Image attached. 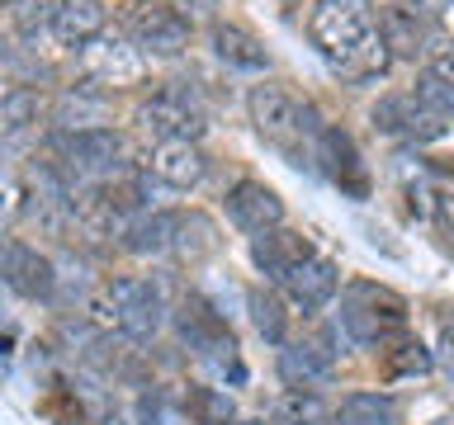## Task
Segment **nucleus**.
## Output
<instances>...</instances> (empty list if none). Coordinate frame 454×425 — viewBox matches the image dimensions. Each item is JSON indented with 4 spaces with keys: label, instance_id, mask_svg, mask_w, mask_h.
<instances>
[{
    "label": "nucleus",
    "instance_id": "f257e3e1",
    "mask_svg": "<svg viewBox=\"0 0 454 425\" xmlns=\"http://www.w3.org/2000/svg\"><path fill=\"white\" fill-rule=\"evenodd\" d=\"M308 38L322 52V62L336 66L350 81H379L393 62L383 38H379L374 5L369 0H312Z\"/></svg>",
    "mask_w": 454,
    "mask_h": 425
},
{
    "label": "nucleus",
    "instance_id": "f03ea898",
    "mask_svg": "<svg viewBox=\"0 0 454 425\" xmlns=\"http://www.w3.org/2000/svg\"><path fill=\"white\" fill-rule=\"evenodd\" d=\"M247 113H251L255 133H261L270 147L289 151L298 166H303V156H312V142H317V133L326 128L322 113H317V104H312V99H303V95H294L289 85H279V81L251 85Z\"/></svg>",
    "mask_w": 454,
    "mask_h": 425
},
{
    "label": "nucleus",
    "instance_id": "7ed1b4c3",
    "mask_svg": "<svg viewBox=\"0 0 454 425\" xmlns=\"http://www.w3.org/2000/svg\"><path fill=\"white\" fill-rule=\"evenodd\" d=\"M90 317L105 326V331H119L123 340H137V345H147L156 340V331L166 326L170 307H166V293L161 283L152 279H105L99 289L90 293Z\"/></svg>",
    "mask_w": 454,
    "mask_h": 425
},
{
    "label": "nucleus",
    "instance_id": "20e7f679",
    "mask_svg": "<svg viewBox=\"0 0 454 425\" xmlns=\"http://www.w3.org/2000/svg\"><path fill=\"white\" fill-rule=\"evenodd\" d=\"M403 326H407V303L393 289H379V283H350L346 298H340L336 331L355 350L388 345Z\"/></svg>",
    "mask_w": 454,
    "mask_h": 425
},
{
    "label": "nucleus",
    "instance_id": "39448f33",
    "mask_svg": "<svg viewBox=\"0 0 454 425\" xmlns=\"http://www.w3.org/2000/svg\"><path fill=\"white\" fill-rule=\"evenodd\" d=\"M57 170L71 180V189L81 184H105L123 170V137L114 128H81V133H57L52 137Z\"/></svg>",
    "mask_w": 454,
    "mask_h": 425
},
{
    "label": "nucleus",
    "instance_id": "423d86ee",
    "mask_svg": "<svg viewBox=\"0 0 454 425\" xmlns=\"http://www.w3.org/2000/svg\"><path fill=\"white\" fill-rule=\"evenodd\" d=\"M137 123L147 128V133H156L161 142H170V137L199 142V137H204V128H208V113H204V104L194 99L190 85L166 81V85H156V90L142 99Z\"/></svg>",
    "mask_w": 454,
    "mask_h": 425
},
{
    "label": "nucleus",
    "instance_id": "0eeeda50",
    "mask_svg": "<svg viewBox=\"0 0 454 425\" xmlns=\"http://www.w3.org/2000/svg\"><path fill=\"white\" fill-rule=\"evenodd\" d=\"M123 34L142 57H180L194 38V24L166 0H133V10L123 14Z\"/></svg>",
    "mask_w": 454,
    "mask_h": 425
},
{
    "label": "nucleus",
    "instance_id": "6e6552de",
    "mask_svg": "<svg viewBox=\"0 0 454 425\" xmlns=\"http://www.w3.org/2000/svg\"><path fill=\"white\" fill-rule=\"evenodd\" d=\"M76 62L85 71V81L95 85V90H123V85H137L147 76V57L133 48V38L119 34V28H105L99 38H90L85 48L76 52Z\"/></svg>",
    "mask_w": 454,
    "mask_h": 425
},
{
    "label": "nucleus",
    "instance_id": "1a4fd4ad",
    "mask_svg": "<svg viewBox=\"0 0 454 425\" xmlns=\"http://www.w3.org/2000/svg\"><path fill=\"white\" fill-rule=\"evenodd\" d=\"M170 321H176V336L199 354V359L223 364V368H227V364L241 368V364H237V340H232V331H227V321H223L199 293L184 298V303L170 312Z\"/></svg>",
    "mask_w": 454,
    "mask_h": 425
},
{
    "label": "nucleus",
    "instance_id": "9d476101",
    "mask_svg": "<svg viewBox=\"0 0 454 425\" xmlns=\"http://www.w3.org/2000/svg\"><path fill=\"white\" fill-rule=\"evenodd\" d=\"M340 345V331H336V321L332 326H322L312 340H284L279 345V378L289 382V388H312V382H326L332 378V368H336V350Z\"/></svg>",
    "mask_w": 454,
    "mask_h": 425
},
{
    "label": "nucleus",
    "instance_id": "9b49d317",
    "mask_svg": "<svg viewBox=\"0 0 454 425\" xmlns=\"http://www.w3.org/2000/svg\"><path fill=\"white\" fill-rule=\"evenodd\" d=\"M0 279H5L20 298H43V303H48L57 293V265L38 246L14 241V236L0 241Z\"/></svg>",
    "mask_w": 454,
    "mask_h": 425
},
{
    "label": "nucleus",
    "instance_id": "f8f14e48",
    "mask_svg": "<svg viewBox=\"0 0 454 425\" xmlns=\"http://www.w3.org/2000/svg\"><path fill=\"white\" fill-rule=\"evenodd\" d=\"M312 161H322L326 180L340 184L346 194L355 198L369 194V166L360 161V147H355V137L346 128H322L317 142H312Z\"/></svg>",
    "mask_w": 454,
    "mask_h": 425
},
{
    "label": "nucleus",
    "instance_id": "ddd939ff",
    "mask_svg": "<svg viewBox=\"0 0 454 425\" xmlns=\"http://www.w3.org/2000/svg\"><path fill=\"white\" fill-rule=\"evenodd\" d=\"M223 208H227V222L247 236H261V232L284 222V198L265 180H237L223 198Z\"/></svg>",
    "mask_w": 454,
    "mask_h": 425
},
{
    "label": "nucleus",
    "instance_id": "4468645a",
    "mask_svg": "<svg viewBox=\"0 0 454 425\" xmlns=\"http://www.w3.org/2000/svg\"><path fill=\"white\" fill-rule=\"evenodd\" d=\"M147 175L161 180L166 189H194V184H204L208 175V156L199 142H156V147L147 151Z\"/></svg>",
    "mask_w": 454,
    "mask_h": 425
},
{
    "label": "nucleus",
    "instance_id": "2eb2a0df",
    "mask_svg": "<svg viewBox=\"0 0 454 425\" xmlns=\"http://www.w3.org/2000/svg\"><path fill=\"white\" fill-rule=\"evenodd\" d=\"M369 123H374V133H383V137H417V142H431L450 128V123H440L435 113H426L411 95H383L379 104L369 109Z\"/></svg>",
    "mask_w": 454,
    "mask_h": 425
},
{
    "label": "nucleus",
    "instance_id": "dca6fc26",
    "mask_svg": "<svg viewBox=\"0 0 454 425\" xmlns=\"http://www.w3.org/2000/svg\"><path fill=\"white\" fill-rule=\"evenodd\" d=\"M312 255V246H308V236L303 232H289V227H270V232H261V236H251V260H255V269H261L265 279H275V283H284L294 274L298 265H303Z\"/></svg>",
    "mask_w": 454,
    "mask_h": 425
},
{
    "label": "nucleus",
    "instance_id": "f3484780",
    "mask_svg": "<svg viewBox=\"0 0 454 425\" xmlns=\"http://www.w3.org/2000/svg\"><path fill=\"white\" fill-rule=\"evenodd\" d=\"M336 289H340V269H336V260H326V255H308V260L284 279V298L303 312L326 307L336 298Z\"/></svg>",
    "mask_w": 454,
    "mask_h": 425
},
{
    "label": "nucleus",
    "instance_id": "a211bd4d",
    "mask_svg": "<svg viewBox=\"0 0 454 425\" xmlns=\"http://www.w3.org/2000/svg\"><path fill=\"white\" fill-rule=\"evenodd\" d=\"M213 57H218L223 66H232V71H247V76H261V71H270V52H265V42L251 34V28H241V24H213Z\"/></svg>",
    "mask_w": 454,
    "mask_h": 425
},
{
    "label": "nucleus",
    "instance_id": "6ab92c4d",
    "mask_svg": "<svg viewBox=\"0 0 454 425\" xmlns=\"http://www.w3.org/2000/svg\"><path fill=\"white\" fill-rule=\"evenodd\" d=\"M48 119L62 128V133H81V128H105L109 123V95L95 90V85H71V90L57 95V104Z\"/></svg>",
    "mask_w": 454,
    "mask_h": 425
},
{
    "label": "nucleus",
    "instance_id": "aec40b11",
    "mask_svg": "<svg viewBox=\"0 0 454 425\" xmlns=\"http://www.w3.org/2000/svg\"><path fill=\"white\" fill-rule=\"evenodd\" d=\"M379 38L388 48V57H421L426 42H431V19H421L417 10H407L397 0V5L379 14Z\"/></svg>",
    "mask_w": 454,
    "mask_h": 425
},
{
    "label": "nucleus",
    "instance_id": "412c9836",
    "mask_svg": "<svg viewBox=\"0 0 454 425\" xmlns=\"http://www.w3.org/2000/svg\"><path fill=\"white\" fill-rule=\"evenodd\" d=\"M105 24H109L105 0H67V5L57 10V19H52V38L62 42V48L81 52L90 38L105 34Z\"/></svg>",
    "mask_w": 454,
    "mask_h": 425
},
{
    "label": "nucleus",
    "instance_id": "4be33fe9",
    "mask_svg": "<svg viewBox=\"0 0 454 425\" xmlns=\"http://www.w3.org/2000/svg\"><path fill=\"white\" fill-rule=\"evenodd\" d=\"M176 218H180V212H161V208L147 212V208H142L137 218L123 227L119 246L128 255H142V260H147V255H166L170 241H176Z\"/></svg>",
    "mask_w": 454,
    "mask_h": 425
},
{
    "label": "nucleus",
    "instance_id": "5701e85b",
    "mask_svg": "<svg viewBox=\"0 0 454 425\" xmlns=\"http://www.w3.org/2000/svg\"><path fill=\"white\" fill-rule=\"evenodd\" d=\"M336 425H403V402L388 392H346L336 406Z\"/></svg>",
    "mask_w": 454,
    "mask_h": 425
},
{
    "label": "nucleus",
    "instance_id": "b1692460",
    "mask_svg": "<svg viewBox=\"0 0 454 425\" xmlns=\"http://www.w3.org/2000/svg\"><path fill=\"white\" fill-rule=\"evenodd\" d=\"M170 251H176L184 265L208 260V255L218 251V227H213V218H204V212H180V218H176V241H170Z\"/></svg>",
    "mask_w": 454,
    "mask_h": 425
},
{
    "label": "nucleus",
    "instance_id": "393cba45",
    "mask_svg": "<svg viewBox=\"0 0 454 425\" xmlns=\"http://www.w3.org/2000/svg\"><path fill=\"white\" fill-rule=\"evenodd\" d=\"M336 411L317 397V388H289L275 397V425H332Z\"/></svg>",
    "mask_w": 454,
    "mask_h": 425
},
{
    "label": "nucleus",
    "instance_id": "a878e982",
    "mask_svg": "<svg viewBox=\"0 0 454 425\" xmlns=\"http://www.w3.org/2000/svg\"><path fill=\"white\" fill-rule=\"evenodd\" d=\"M43 119V99L28 85H10L5 99H0V133H24Z\"/></svg>",
    "mask_w": 454,
    "mask_h": 425
},
{
    "label": "nucleus",
    "instance_id": "bb28decb",
    "mask_svg": "<svg viewBox=\"0 0 454 425\" xmlns=\"http://www.w3.org/2000/svg\"><path fill=\"white\" fill-rule=\"evenodd\" d=\"M247 307H251V321H255V331H261L265 345H284V340H289V312H284V303L275 293L255 289L247 298Z\"/></svg>",
    "mask_w": 454,
    "mask_h": 425
},
{
    "label": "nucleus",
    "instance_id": "cd10ccee",
    "mask_svg": "<svg viewBox=\"0 0 454 425\" xmlns=\"http://www.w3.org/2000/svg\"><path fill=\"white\" fill-rule=\"evenodd\" d=\"M426 113H435L440 123H454V85L445 81H435L431 71H417V81H411V90H407Z\"/></svg>",
    "mask_w": 454,
    "mask_h": 425
},
{
    "label": "nucleus",
    "instance_id": "c85d7f7f",
    "mask_svg": "<svg viewBox=\"0 0 454 425\" xmlns=\"http://www.w3.org/2000/svg\"><path fill=\"white\" fill-rule=\"evenodd\" d=\"M190 416H194L199 425H232V421H237V406H232V397H227L223 388L199 382V388L190 392Z\"/></svg>",
    "mask_w": 454,
    "mask_h": 425
},
{
    "label": "nucleus",
    "instance_id": "c756f323",
    "mask_svg": "<svg viewBox=\"0 0 454 425\" xmlns=\"http://www.w3.org/2000/svg\"><path fill=\"white\" fill-rule=\"evenodd\" d=\"M67 0H14V34L20 38H38L52 34V19Z\"/></svg>",
    "mask_w": 454,
    "mask_h": 425
},
{
    "label": "nucleus",
    "instance_id": "7c9ffc66",
    "mask_svg": "<svg viewBox=\"0 0 454 425\" xmlns=\"http://www.w3.org/2000/svg\"><path fill=\"white\" fill-rule=\"evenodd\" d=\"M133 421H137V425H190V406L170 402L166 392H147V397L137 402Z\"/></svg>",
    "mask_w": 454,
    "mask_h": 425
},
{
    "label": "nucleus",
    "instance_id": "2f4dec72",
    "mask_svg": "<svg viewBox=\"0 0 454 425\" xmlns=\"http://www.w3.org/2000/svg\"><path fill=\"white\" fill-rule=\"evenodd\" d=\"M435 359H431V350L421 345V340H403L397 350H388V374L393 378H411V374H431Z\"/></svg>",
    "mask_w": 454,
    "mask_h": 425
},
{
    "label": "nucleus",
    "instance_id": "473e14b6",
    "mask_svg": "<svg viewBox=\"0 0 454 425\" xmlns=\"http://www.w3.org/2000/svg\"><path fill=\"white\" fill-rule=\"evenodd\" d=\"M24 212H28V184L14 175V170L0 166V227L20 222Z\"/></svg>",
    "mask_w": 454,
    "mask_h": 425
},
{
    "label": "nucleus",
    "instance_id": "72a5a7b5",
    "mask_svg": "<svg viewBox=\"0 0 454 425\" xmlns=\"http://www.w3.org/2000/svg\"><path fill=\"white\" fill-rule=\"evenodd\" d=\"M431 218H435V227H440V241H445L450 255H454V189H440V194H435Z\"/></svg>",
    "mask_w": 454,
    "mask_h": 425
},
{
    "label": "nucleus",
    "instance_id": "f704fd0d",
    "mask_svg": "<svg viewBox=\"0 0 454 425\" xmlns=\"http://www.w3.org/2000/svg\"><path fill=\"white\" fill-rule=\"evenodd\" d=\"M431 359H435V368H440V374H445V378L454 382V317H450L445 326H440V345H435V354H431Z\"/></svg>",
    "mask_w": 454,
    "mask_h": 425
},
{
    "label": "nucleus",
    "instance_id": "c9c22d12",
    "mask_svg": "<svg viewBox=\"0 0 454 425\" xmlns=\"http://www.w3.org/2000/svg\"><path fill=\"white\" fill-rule=\"evenodd\" d=\"M426 71H431L435 81H445V85H454V42H450V48H440V52L431 57V62H426Z\"/></svg>",
    "mask_w": 454,
    "mask_h": 425
},
{
    "label": "nucleus",
    "instance_id": "e433bc0d",
    "mask_svg": "<svg viewBox=\"0 0 454 425\" xmlns=\"http://www.w3.org/2000/svg\"><path fill=\"white\" fill-rule=\"evenodd\" d=\"M166 5H170V10H180L184 19L194 24V19H204V14L213 10V0H166Z\"/></svg>",
    "mask_w": 454,
    "mask_h": 425
},
{
    "label": "nucleus",
    "instance_id": "4c0bfd02",
    "mask_svg": "<svg viewBox=\"0 0 454 425\" xmlns=\"http://www.w3.org/2000/svg\"><path fill=\"white\" fill-rule=\"evenodd\" d=\"M407 10H417L421 19H435V14H445L450 10V0H403Z\"/></svg>",
    "mask_w": 454,
    "mask_h": 425
},
{
    "label": "nucleus",
    "instance_id": "58836bf2",
    "mask_svg": "<svg viewBox=\"0 0 454 425\" xmlns=\"http://www.w3.org/2000/svg\"><path fill=\"white\" fill-rule=\"evenodd\" d=\"M99 425H137V421H133V411H123V406H109L105 416H99Z\"/></svg>",
    "mask_w": 454,
    "mask_h": 425
},
{
    "label": "nucleus",
    "instance_id": "ea45409f",
    "mask_svg": "<svg viewBox=\"0 0 454 425\" xmlns=\"http://www.w3.org/2000/svg\"><path fill=\"white\" fill-rule=\"evenodd\" d=\"M431 425H454V416H435Z\"/></svg>",
    "mask_w": 454,
    "mask_h": 425
},
{
    "label": "nucleus",
    "instance_id": "a19ab883",
    "mask_svg": "<svg viewBox=\"0 0 454 425\" xmlns=\"http://www.w3.org/2000/svg\"><path fill=\"white\" fill-rule=\"evenodd\" d=\"M241 425H265V421H241Z\"/></svg>",
    "mask_w": 454,
    "mask_h": 425
},
{
    "label": "nucleus",
    "instance_id": "79ce46f5",
    "mask_svg": "<svg viewBox=\"0 0 454 425\" xmlns=\"http://www.w3.org/2000/svg\"><path fill=\"white\" fill-rule=\"evenodd\" d=\"M0 5H14V0H0Z\"/></svg>",
    "mask_w": 454,
    "mask_h": 425
}]
</instances>
